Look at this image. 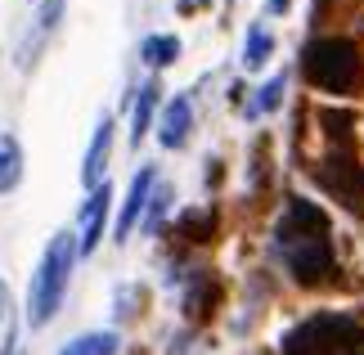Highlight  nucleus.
<instances>
[{
  "instance_id": "nucleus-1",
  "label": "nucleus",
  "mask_w": 364,
  "mask_h": 355,
  "mask_svg": "<svg viewBox=\"0 0 364 355\" xmlns=\"http://www.w3.org/2000/svg\"><path fill=\"white\" fill-rule=\"evenodd\" d=\"M274 243L284 248V261L301 288H315L333 275V243H328V216L306 198H288V211L274 230Z\"/></svg>"
},
{
  "instance_id": "nucleus-2",
  "label": "nucleus",
  "mask_w": 364,
  "mask_h": 355,
  "mask_svg": "<svg viewBox=\"0 0 364 355\" xmlns=\"http://www.w3.org/2000/svg\"><path fill=\"white\" fill-rule=\"evenodd\" d=\"M77 234H54L50 238V248H46V257H41L36 265V275H32V292H27V319L36 324H50L54 319V310H59L63 302V292H68V279H73V261H77Z\"/></svg>"
},
{
  "instance_id": "nucleus-3",
  "label": "nucleus",
  "mask_w": 364,
  "mask_h": 355,
  "mask_svg": "<svg viewBox=\"0 0 364 355\" xmlns=\"http://www.w3.org/2000/svg\"><path fill=\"white\" fill-rule=\"evenodd\" d=\"M306 81L315 90H328V95H355L360 90V77H364V63H360V46L346 36H324V41H311L306 50Z\"/></svg>"
},
{
  "instance_id": "nucleus-4",
  "label": "nucleus",
  "mask_w": 364,
  "mask_h": 355,
  "mask_svg": "<svg viewBox=\"0 0 364 355\" xmlns=\"http://www.w3.org/2000/svg\"><path fill=\"white\" fill-rule=\"evenodd\" d=\"M319 184H324L333 198H342L351 211H364V171L351 158H328L319 166Z\"/></svg>"
},
{
  "instance_id": "nucleus-5",
  "label": "nucleus",
  "mask_w": 364,
  "mask_h": 355,
  "mask_svg": "<svg viewBox=\"0 0 364 355\" xmlns=\"http://www.w3.org/2000/svg\"><path fill=\"white\" fill-rule=\"evenodd\" d=\"M108 207H113V189H108V184L90 189L86 207H81V230H77V248H81V257H90V252L100 248V238H104V221H108Z\"/></svg>"
},
{
  "instance_id": "nucleus-6",
  "label": "nucleus",
  "mask_w": 364,
  "mask_h": 355,
  "mask_svg": "<svg viewBox=\"0 0 364 355\" xmlns=\"http://www.w3.org/2000/svg\"><path fill=\"white\" fill-rule=\"evenodd\" d=\"M108 153H113V117H100V126H95V139H90V149H86V162H81V184L86 189H100L104 180V166H108Z\"/></svg>"
},
{
  "instance_id": "nucleus-7",
  "label": "nucleus",
  "mask_w": 364,
  "mask_h": 355,
  "mask_svg": "<svg viewBox=\"0 0 364 355\" xmlns=\"http://www.w3.org/2000/svg\"><path fill=\"white\" fill-rule=\"evenodd\" d=\"M153 184H158V171H153V166H144V171H139V176L131 180V189H126V203H122V216H117V243H122V238L135 230V221L149 211Z\"/></svg>"
},
{
  "instance_id": "nucleus-8",
  "label": "nucleus",
  "mask_w": 364,
  "mask_h": 355,
  "mask_svg": "<svg viewBox=\"0 0 364 355\" xmlns=\"http://www.w3.org/2000/svg\"><path fill=\"white\" fill-rule=\"evenodd\" d=\"M189 126H193V99H189V95H176L171 104L162 108V122H158L162 149H180V144L189 139Z\"/></svg>"
},
{
  "instance_id": "nucleus-9",
  "label": "nucleus",
  "mask_w": 364,
  "mask_h": 355,
  "mask_svg": "<svg viewBox=\"0 0 364 355\" xmlns=\"http://www.w3.org/2000/svg\"><path fill=\"white\" fill-rule=\"evenodd\" d=\"M158 81H149V86H139V99H135V112H131V144H139V139L149 135L153 126V112H158Z\"/></svg>"
},
{
  "instance_id": "nucleus-10",
  "label": "nucleus",
  "mask_w": 364,
  "mask_h": 355,
  "mask_svg": "<svg viewBox=\"0 0 364 355\" xmlns=\"http://www.w3.org/2000/svg\"><path fill=\"white\" fill-rule=\"evenodd\" d=\"M23 180V144L14 135H0V194L18 189Z\"/></svg>"
},
{
  "instance_id": "nucleus-11",
  "label": "nucleus",
  "mask_w": 364,
  "mask_h": 355,
  "mask_svg": "<svg viewBox=\"0 0 364 355\" xmlns=\"http://www.w3.org/2000/svg\"><path fill=\"white\" fill-rule=\"evenodd\" d=\"M270 50H274V36L265 32V27L257 23L247 32V41H243V68L247 73H257V68H265V59H270Z\"/></svg>"
},
{
  "instance_id": "nucleus-12",
  "label": "nucleus",
  "mask_w": 364,
  "mask_h": 355,
  "mask_svg": "<svg viewBox=\"0 0 364 355\" xmlns=\"http://www.w3.org/2000/svg\"><path fill=\"white\" fill-rule=\"evenodd\" d=\"M139 59H144L149 68H166L180 59V41L176 36H149L144 46H139Z\"/></svg>"
},
{
  "instance_id": "nucleus-13",
  "label": "nucleus",
  "mask_w": 364,
  "mask_h": 355,
  "mask_svg": "<svg viewBox=\"0 0 364 355\" xmlns=\"http://www.w3.org/2000/svg\"><path fill=\"white\" fill-rule=\"evenodd\" d=\"M14 342H18V315H14V297L0 283V355H14Z\"/></svg>"
},
{
  "instance_id": "nucleus-14",
  "label": "nucleus",
  "mask_w": 364,
  "mask_h": 355,
  "mask_svg": "<svg viewBox=\"0 0 364 355\" xmlns=\"http://www.w3.org/2000/svg\"><path fill=\"white\" fill-rule=\"evenodd\" d=\"M59 355H117V337L113 333H86L77 342H68Z\"/></svg>"
},
{
  "instance_id": "nucleus-15",
  "label": "nucleus",
  "mask_w": 364,
  "mask_h": 355,
  "mask_svg": "<svg viewBox=\"0 0 364 355\" xmlns=\"http://www.w3.org/2000/svg\"><path fill=\"white\" fill-rule=\"evenodd\" d=\"M284 86H288V77H284V73H274V77L261 86V95L252 99V112H274V108H279V99H284Z\"/></svg>"
},
{
  "instance_id": "nucleus-16",
  "label": "nucleus",
  "mask_w": 364,
  "mask_h": 355,
  "mask_svg": "<svg viewBox=\"0 0 364 355\" xmlns=\"http://www.w3.org/2000/svg\"><path fill=\"white\" fill-rule=\"evenodd\" d=\"M180 230H185L189 238H212L216 211H185V216H180Z\"/></svg>"
},
{
  "instance_id": "nucleus-17",
  "label": "nucleus",
  "mask_w": 364,
  "mask_h": 355,
  "mask_svg": "<svg viewBox=\"0 0 364 355\" xmlns=\"http://www.w3.org/2000/svg\"><path fill=\"white\" fill-rule=\"evenodd\" d=\"M162 211H166V189H158V194L149 198V216H144V230H158Z\"/></svg>"
},
{
  "instance_id": "nucleus-18",
  "label": "nucleus",
  "mask_w": 364,
  "mask_h": 355,
  "mask_svg": "<svg viewBox=\"0 0 364 355\" xmlns=\"http://www.w3.org/2000/svg\"><path fill=\"white\" fill-rule=\"evenodd\" d=\"M59 9H63V0H46V5H41V27L59 23Z\"/></svg>"
},
{
  "instance_id": "nucleus-19",
  "label": "nucleus",
  "mask_w": 364,
  "mask_h": 355,
  "mask_svg": "<svg viewBox=\"0 0 364 355\" xmlns=\"http://www.w3.org/2000/svg\"><path fill=\"white\" fill-rule=\"evenodd\" d=\"M315 355H355V346H333V351H315Z\"/></svg>"
},
{
  "instance_id": "nucleus-20",
  "label": "nucleus",
  "mask_w": 364,
  "mask_h": 355,
  "mask_svg": "<svg viewBox=\"0 0 364 355\" xmlns=\"http://www.w3.org/2000/svg\"><path fill=\"white\" fill-rule=\"evenodd\" d=\"M265 5H270V14H284V9L292 5V0H265Z\"/></svg>"
},
{
  "instance_id": "nucleus-21",
  "label": "nucleus",
  "mask_w": 364,
  "mask_h": 355,
  "mask_svg": "<svg viewBox=\"0 0 364 355\" xmlns=\"http://www.w3.org/2000/svg\"><path fill=\"white\" fill-rule=\"evenodd\" d=\"M180 5H198V0H180Z\"/></svg>"
}]
</instances>
